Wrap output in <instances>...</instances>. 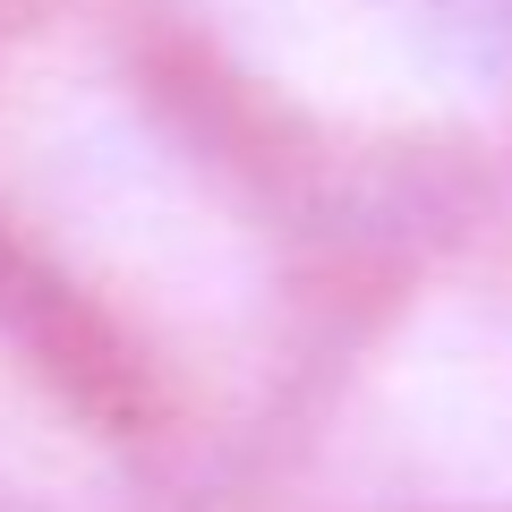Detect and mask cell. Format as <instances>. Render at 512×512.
<instances>
[{
  "label": "cell",
  "mask_w": 512,
  "mask_h": 512,
  "mask_svg": "<svg viewBox=\"0 0 512 512\" xmlns=\"http://www.w3.org/2000/svg\"><path fill=\"white\" fill-rule=\"evenodd\" d=\"M0 274L197 470L239 444L299 333V239L163 52L0 35Z\"/></svg>",
  "instance_id": "6da1fadb"
},
{
  "label": "cell",
  "mask_w": 512,
  "mask_h": 512,
  "mask_svg": "<svg viewBox=\"0 0 512 512\" xmlns=\"http://www.w3.org/2000/svg\"><path fill=\"white\" fill-rule=\"evenodd\" d=\"M333 453L427 512H512V299L419 291L359 350Z\"/></svg>",
  "instance_id": "3957f363"
},
{
  "label": "cell",
  "mask_w": 512,
  "mask_h": 512,
  "mask_svg": "<svg viewBox=\"0 0 512 512\" xmlns=\"http://www.w3.org/2000/svg\"><path fill=\"white\" fill-rule=\"evenodd\" d=\"M214 60L333 128H444L512 94V26L478 0H205Z\"/></svg>",
  "instance_id": "7a4b0ae2"
},
{
  "label": "cell",
  "mask_w": 512,
  "mask_h": 512,
  "mask_svg": "<svg viewBox=\"0 0 512 512\" xmlns=\"http://www.w3.org/2000/svg\"><path fill=\"white\" fill-rule=\"evenodd\" d=\"M188 461L0 274V512H180Z\"/></svg>",
  "instance_id": "277c9868"
}]
</instances>
